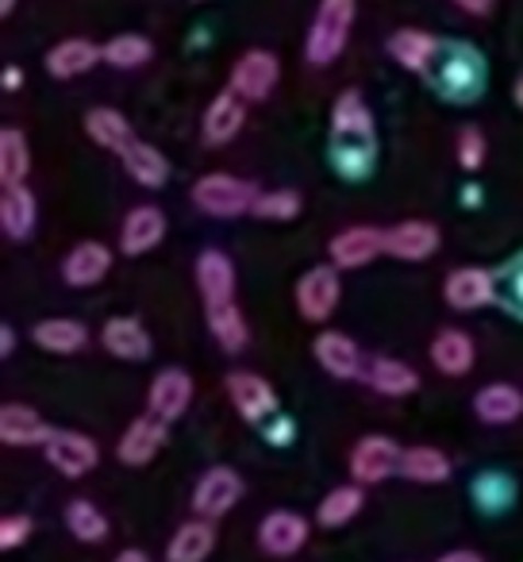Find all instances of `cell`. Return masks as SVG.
Here are the masks:
<instances>
[{"mask_svg": "<svg viewBox=\"0 0 523 562\" xmlns=\"http://www.w3.org/2000/svg\"><path fill=\"white\" fill-rule=\"evenodd\" d=\"M208 331L227 355L247 351V344H250V328H247V321H242V313H239V305H235V301H231V305L208 308Z\"/></svg>", "mask_w": 523, "mask_h": 562, "instance_id": "cell-37", "label": "cell"}, {"mask_svg": "<svg viewBox=\"0 0 523 562\" xmlns=\"http://www.w3.org/2000/svg\"><path fill=\"white\" fill-rule=\"evenodd\" d=\"M12 9H16V0H0V16H12Z\"/></svg>", "mask_w": 523, "mask_h": 562, "instance_id": "cell-52", "label": "cell"}, {"mask_svg": "<svg viewBox=\"0 0 523 562\" xmlns=\"http://www.w3.org/2000/svg\"><path fill=\"white\" fill-rule=\"evenodd\" d=\"M32 173V150H27V135L20 127H4L0 132V186H24Z\"/></svg>", "mask_w": 523, "mask_h": 562, "instance_id": "cell-36", "label": "cell"}, {"mask_svg": "<svg viewBox=\"0 0 523 562\" xmlns=\"http://www.w3.org/2000/svg\"><path fill=\"white\" fill-rule=\"evenodd\" d=\"M500 297L497 273L485 266H458L451 278L443 281V301L458 313H477V308L492 305Z\"/></svg>", "mask_w": 523, "mask_h": 562, "instance_id": "cell-8", "label": "cell"}, {"mask_svg": "<svg viewBox=\"0 0 523 562\" xmlns=\"http://www.w3.org/2000/svg\"><path fill=\"white\" fill-rule=\"evenodd\" d=\"M474 413L481 424H492V428H504V424H515L523 416V390L508 382H492L481 385L474 393Z\"/></svg>", "mask_w": 523, "mask_h": 562, "instance_id": "cell-26", "label": "cell"}, {"mask_svg": "<svg viewBox=\"0 0 523 562\" xmlns=\"http://www.w3.org/2000/svg\"><path fill=\"white\" fill-rule=\"evenodd\" d=\"M189 405H193V378L178 367L158 370L155 382H150V390H147V413H155L158 420L173 424L189 413Z\"/></svg>", "mask_w": 523, "mask_h": 562, "instance_id": "cell-13", "label": "cell"}, {"mask_svg": "<svg viewBox=\"0 0 523 562\" xmlns=\"http://www.w3.org/2000/svg\"><path fill=\"white\" fill-rule=\"evenodd\" d=\"M312 355L331 378H339V382H359V378H366L362 351L346 331H331V328L320 331V336L312 339Z\"/></svg>", "mask_w": 523, "mask_h": 562, "instance_id": "cell-15", "label": "cell"}, {"mask_svg": "<svg viewBox=\"0 0 523 562\" xmlns=\"http://www.w3.org/2000/svg\"><path fill=\"white\" fill-rule=\"evenodd\" d=\"M515 104L523 109V74H520V81H515Z\"/></svg>", "mask_w": 523, "mask_h": 562, "instance_id": "cell-53", "label": "cell"}, {"mask_svg": "<svg viewBox=\"0 0 523 562\" xmlns=\"http://www.w3.org/2000/svg\"><path fill=\"white\" fill-rule=\"evenodd\" d=\"M400 474V447L389 436H362L351 451V477L359 485H377Z\"/></svg>", "mask_w": 523, "mask_h": 562, "instance_id": "cell-10", "label": "cell"}, {"mask_svg": "<svg viewBox=\"0 0 523 562\" xmlns=\"http://www.w3.org/2000/svg\"><path fill=\"white\" fill-rule=\"evenodd\" d=\"M112 562H150V554L139 551V547H124V551H120Z\"/></svg>", "mask_w": 523, "mask_h": 562, "instance_id": "cell-50", "label": "cell"}, {"mask_svg": "<svg viewBox=\"0 0 523 562\" xmlns=\"http://www.w3.org/2000/svg\"><path fill=\"white\" fill-rule=\"evenodd\" d=\"M32 339L35 347H43L50 355H78L89 344V328L81 321H70V316H50V321L35 324Z\"/></svg>", "mask_w": 523, "mask_h": 562, "instance_id": "cell-32", "label": "cell"}, {"mask_svg": "<svg viewBox=\"0 0 523 562\" xmlns=\"http://www.w3.org/2000/svg\"><path fill=\"white\" fill-rule=\"evenodd\" d=\"M362 505H366V485H359V482L336 485V490H328V497L316 505V524H320V528H343V524H351L354 516L362 513Z\"/></svg>", "mask_w": 523, "mask_h": 562, "instance_id": "cell-34", "label": "cell"}, {"mask_svg": "<svg viewBox=\"0 0 523 562\" xmlns=\"http://www.w3.org/2000/svg\"><path fill=\"white\" fill-rule=\"evenodd\" d=\"M428 355H431V367H435L439 374H446V378L469 374V370H474V362H477L474 339H469L462 328H443V331H439V336L431 339Z\"/></svg>", "mask_w": 523, "mask_h": 562, "instance_id": "cell-23", "label": "cell"}, {"mask_svg": "<svg viewBox=\"0 0 523 562\" xmlns=\"http://www.w3.org/2000/svg\"><path fill=\"white\" fill-rule=\"evenodd\" d=\"M47 462L58 470L62 477H86L96 470V462H101V447H96L93 436H86V431H70V428H55L47 439Z\"/></svg>", "mask_w": 523, "mask_h": 562, "instance_id": "cell-7", "label": "cell"}, {"mask_svg": "<svg viewBox=\"0 0 523 562\" xmlns=\"http://www.w3.org/2000/svg\"><path fill=\"white\" fill-rule=\"evenodd\" d=\"M277 78H282V66H277V58L270 50H247L231 70V89L247 104H258L274 93Z\"/></svg>", "mask_w": 523, "mask_h": 562, "instance_id": "cell-12", "label": "cell"}, {"mask_svg": "<svg viewBox=\"0 0 523 562\" xmlns=\"http://www.w3.org/2000/svg\"><path fill=\"white\" fill-rule=\"evenodd\" d=\"M247 493V482L235 467H208L201 474V482L193 485V513L208 516V520H219L227 516Z\"/></svg>", "mask_w": 523, "mask_h": 562, "instance_id": "cell-6", "label": "cell"}, {"mask_svg": "<svg viewBox=\"0 0 523 562\" xmlns=\"http://www.w3.org/2000/svg\"><path fill=\"white\" fill-rule=\"evenodd\" d=\"M112 270V250L96 239H86L62 258V281L73 290H93L109 278Z\"/></svg>", "mask_w": 523, "mask_h": 562, "instance_id": "cell-21", "label": "cell"}, {"mask_svg": "<svg viewBox=\"0 0 523 562\" xmlns=\"http://www.w3.org/2000/svg\"><path fill=\"white\" fill-rule=\"evenodd\" d=\"M50 431L55 428L32 405L9 401V405L0 408V439H4V447H47Z\"/></svg>", "mask_w": 523, "mask_h": 562, "instance_id": "cell-22", "label": "cell"}, {"mask_svg": "<svg viewBox=\"0 0 523 562\" xmlns=\"http://www.w3.org/2000/svg\"><path fill=\"white\" fill-rule=\"evenodd\" d=\"M162 239H166V212L158 209V204H139V209L127 212L124 224H120V250L132 258L155 250Z\"/></svg>", "mask_w": 523, "mask_h": 562, "instance_id": "cell-20", "label": "cell"}, {"mask_svg": "<svg viewBox=\"0 0 523 562\" xmlns=\"http://www.w3.org/2000/svg\"><path fill=\"white\" fill-rule=\"evenodd\" d=\"M12 351H16V331H12V324H4L0 328V359H9Z\"/></svg>", "mask_w": 523, "mask_h": 562, "instance_id": "cell-48", "label": "cell"}, {"mask_svg": "<svg viewBox=\"0 0 523 562\" xmlns=\"http://www.w3.org/2000/svg\"><path fill=\"white\" fill-rule=\"evenodd\" d=\"M400 477L420 485H439L451 477V459L439 447H408V451H400Z\"/></svg>", "mask_w": 523, "mask_h": 562, "instance_id": "cell-35", "label": "cell"}, {"mask_svg": "<svg viewBox=\"0 0 523 562\" xmlns=\"http://www.w3.org/2000/svg\"><path fill=\"white\" fill-rule=\"evenodd\" d=\"M124 170L132 173V181H139L143 189H162L170 181V158L155 147V143H143L135 139L132 147L120 155Z\"/></svg>", "mask_w": 523, "mask_h": 562, "instance_id": "cell-30", "label": "cell"}, {"mask_svg": "<svg viewBox=\"0 0 523 562\" xmlns=\"http://www.w3.org/2000/svg\"><path fill=\"white\" fill-rule=\"evenodd\" d=\"M96 63H104V47L89 40H62L58 47L47 50V74L58 81H70V78H81L89 74Z\"/></svg>", "mask_w": 523, "mask_h": 562, "instance_id": "cell-28", "label": "cell"}, {"mask_svg": "<svg viewBox=\"0 0 523 562\" xmlns=\"http://www.w3.org/2000/svg\"><path fill=\"white\" fill-rule=\"evenodd\" d=\"M35 224H39V204L27 186H9L0 196V227L9 239H32Z\"/></svg>", "mask_w": 523, "mask_h": 562, "instance_id": "cell-29", "label": "cell"}, {"mask_svg": "<svg viewBox=\"0 0 523 562\" xmlns=\"http://www.w3.org/2000/svg\"><path fill=\"white\" fill-rule=\"evenodd\" d=\"M377 255H385V232L374 224L343 227V232L328 243V258L336 270H362V266H369Z\"/></svg>", "mask_w": 523, "mask_h": 562, "instance_id": "cell-11", "label": "cell"}, {"mask_svg": "<svg viewBox=\"0 0 523 562\" xmlns=\"http://www.w3.org/2000/svg\"><path fill=\"white\" fill-rule=\"evenodd\" d=\"M305 209V196L297 189H270V193H258L254 216L258 220H297Z\"/></svg>", "mask_w": 523, "mask_h": 562, "instance_id": "cell-41", "label": "cell"}, {"mask_svg": "<svg viewBox=\"0 0 523 562\" xmlns=\"http://www.w3.org/2000/svg\"><path fill=\"white\" fill-rule=\"evenodd\" d=\"M339 297H343V281H339V270L331 262L305 270L297 281V290H293L300 321L308 324H328L339 308Z\"/></svg>", "mask_w": 523, "mask_h": 562, "instance_id": "cell-5", "label": "cell"}, {"mask_svg": "<svg viewBox=\"0 0 523 562\" xmlns=\"http://www.w3.org/2000/svg\"><path fill=\"white\" fill-rule=\"evenodd\" d=\"M262 189L247 178H235V173H204L201 181H193V204L208 216L235 220L254 212V201Z\"/></svg>", "mask_w": 523, "mask_h": 562, "instance_id": "cell-4", "label": "cell"}, {"mask_svg": "<svg viewBox=\"0 0 523 562\" xmlns=\"http://www.w3.org/2000/svg\"><path fill=\"white\" fill-rule=\"evenodd\" d=\"M86 135L96 143V147L112 150V155H124V150L135 143L132 124H127V116L116 109H89L86 112Z\"/></svg>", "mask_w": 523, "mask_h": 562, "instance_id": "cell-33", "label": "cell"}, {"mask_svg": "<svg viewBox=\"0 0 523 562\" xmlns=\"http://www.w3.org/2000/svg\"><path fill=\"white\" fill-rule=\"evenodd\" d=\"M227 397H231L235 413L247 424H266L270 416H277V393L254 370H235L227 374Z\"/></svg>", "mask_w": 523, "mask_h": 562, "instance_id": "cell-9", "label": "cell"}, {"mask_svg": "<svg viewBox=\"0 0 523 562\" xmlns=\"http://www.w3.org/2000/svg\"><path fill=\"white\" fill-rule=\"evenodd\" d=\"M196 290H201L204 308L231 305L235 301V262L224 250L208 247L196 255Z\"/></svg>", "mask_w": 523, "mask_h": 562, "instance_id": "cell-18", "label": "cell"}, {"mask_svg": "<svg viewBox=\"0 0 523 562\" xmlns=\"http://www.w3.org/2000/svg\"><path fill=\"white\" fill-rule=\"evenodd\" d=\"M469 493H474L477 508L481 513H504V508L515 505V477H508L504 470H485V474L474 477V485H469Z\"/></svg>", "mask_w": 523, "mask_h": 562, "instance_id": "cell-38", "label": "cell"}, {"mask_svg": "<svg viewBox=\"0 0 523 562\" xmlns=\"http://www.w3.org/2000/svg\"><path fill=\"white\" fill-rule=\"evenodd\" d=\"M35 531V520L27 513H9L0 520V551H16L32 539Z\"/></svg>", "mask_w": 523, "mask_h": 562, "instance_id": "cell-43", "label": "cell"}, {"mask_svg": "<svg viewBox=\"0 0 523 562\" xmlns=\"http://www.w3.org/2000/svg\"><path fill=\"white\" fill-rule=\"evenodd\" d=\"M328 155L339 178L362 181L374 173L377 162V127L374 112L362 101L359 89H346L331 104V135H328Z\"/></svg>", "mask_w": 523, "mask_h": 562, "instance_id": "cell-1", "label": "cell"}, {"mask_svg": "<svg viewBox=\"0 0 523 562\" xmlns=\"http://www.w3.org/2000/svg\"><path fill=\"white\" fill-rule=\"evenodd\" d=\"M458 166L466 173H477L485 166V158H489V143H485L481 127H462L458 132Z\"/></svg>", "mask_w": 523, "mask_h": 562, "instance_id": "cell-42", "label": "cell"}, {"mask_svg": "<svg viewBox=\"0 0 523 562\" xmlns=\"http://www.w3.org/2000/svg\"><path fill=\"white\" fill-rule=\"evenodd\" d=\"M439 243H443V235L431 220H400L385 232V255L397 262H423L435 255Z\"/></svg>", "mask_w": 523, "mask_h": 562, "instance_id": "cell-16", "label": "cell"}, {"mask_svg": "<svg viewBox=\"0 0 523 562\" xmlns=\"http://www.w3.org/2000/svg\"><path fill=\"white\" fill-rule=\"evenodd\" d=\"M308 520L300 513H289V508H277V513L262 516L258 524V547L274 559H289V554L305 551L308 543Z\"/></svg>", "mask_w": 523, "mask_h": 562, "instance_id": "cell-14", "label": "cell"}, {"mask_svg": "<svg viewBox=\"0 0 523 562\" xmlns=\"http://www.w3.org/2000/svg\"><path fill=\"white\" fill-rule=\"evenodd\" d=\"M462 12H469V16H485V12L492 9V0H454Z\"/></svg>", "mask_w": 523, "mask_h": 562, "instance_id": "cell-49", "label": "cell"}, {"mask_svg": "<svg viewBox=\"0 0 523 562\" xmlns=\"http://www.w3.org/2000/svg\"><path fill=\"white\" fill-rule=\"evenodd\" d=\"M462 201H466L469 209H474V204L481 201V189H477V186H466V189H462Z\"/></svg>", "mask_w": 523, "mask_h": 562, "instance_id": "cell-51", "label": "cell"}, {"mask_svg": "<svg viewBox=\"0 0 523 562\" xmlns=\"http://www.w3.org/2000/svg\"><path fill=\"white\" fill-rule=\"evenodd\" d=\"M439 50H443V43H439L431 32H420V27H400V32L389 35L393 63L405 66V70H412V74H431Z\"/></svg>", "mask_w": 523, "mask_h": 562, "instance_id": "cell-24", "label": "cell"}, {"mask_svg": "<svg viewBox=\"0 0 523 562\" xmlns=\"http://www.w3.org/2000/svg\"><path fill=\"white\" fill-rule=\"evenodd\" d=\"M166 431H170V424L158 420L155 413L139 416V420L127 424L124 436H120L116 459L124 462V467H147V462L166 447Z\"/></svg>", "mask_w": 523, "mask_h": 562, "instance_id": "cell-19", "label": "cell"}, {"mask_svg": "<svg viewBox=\"0 0 523 562\" xmlns=\"http://www.w3.org/2000/svg\"><path fill=\"white\" fill-rule=\"evenodd\" d=\"M20 86H24V70H20V66H4V74H0V89H4V93H16Z\"/></svg>", "mask_w": 523, "mask_h": 562, "instance_id": "cell-46", "label": "cell"}, {"mask_svg": "<svg viewBox=\"0 0 523 562\" xmlns=\"http://www.w3.org/2000/svg\"><path fill=\"white\" fill-rule=\"evenodd\" d=\"M435 562H485L477 551H469V547H458V551H446V554H439Z\"/></svg>", "mask_w": 523, "mask_h": 562, "instance_id": "cell-47", "label": "cell"}, {"mask_svg": "<svg viewBox=\"0 0 523 562\" xmlns=\"http://www.w3.org/2000/svg\"><path fill=\"white\" fill-rule=\"evenodd\" d=\"M242 124H247V101L235 89H224L219 97H212L208 112L201 120L204 147H227L242 132Z\"/></svg>", "mask_w": 523, "mask_h": 562, "instance_id": "cell-17", "label": "cell"}, {"mask_svg": "<svg viewBox=\"0 0 523 562\" xmlns=\"http://www.w3.org/2000/svg\"><path fill=\"white\" fill-rule=\"evenodd\" d=\"M66 528H70V536H78L81 543H104L109 531H112V524H109V516L93 505V501L73 497L70 505H66Z\"/></svg>", "mask_w": 523, "mask_h": 562, "instance_id": "cell-39", "label": "cell"}, {"mask_svg": "<svg viewBox=\"0 0 523 562\" xmlns=\"http://www.w3.org/2000/svg\"><path fill=\"white\" fill-rule=\"evenodd\" d=\"M262 431H266V439H270L274 447H289V443H293V436H297V424H293L289 416L277 413V416H270V420L262 424Z\"/></svg>", "mask_w": 523, "mask_h": 562, "instance_id": "cell-45", "label": "cell"}, {"mask_svg": "<svg viewBox=\"0 0 523 562\" xmlns=\"http://www.w3.org/2000/svg\"><path fill=\"white\" fill-rule=\"evenodd\" d=\"M354 12H359V0H320V9H316V20H312V27H308V40H305L308 63L331 66L339 55H343L346 40H351Z\"/></svg>", "mask_w": 523, "mask_h": 562, "instance_id": "cell-2", "label": "cell"}, {"mask_svg": "<svg viewBox=\"0 0 523 562\" xmlns=\"http://www.w3.org/2000/svg\"><path fill=\"white\" fill-rule=\"evenodd\" d=\"M101 344L112 359H124V362H143L150 359V336L139 321L132 316H112L109 324L101 328Z\"/></svg>", "mask_w": 523, "mask_h": 562, "instance_id": "cell-27", "label": "cell"}, {"mask_svg": "<svg viewBox=\"0 0 523 562\" xmlns=\"http://www.w3.org/2000/svg\"><path fill=\"white\" fill-rule=\"evenodd\" d=\"M362 382L382 397H408V393L420 390V374L400 359H369Z\"/></svg>", "mask_w": 523, "mask_h": 562, "instance_id": "cell-31", "label": "cell"}, {"mask_svg": "<svg viewBox=\"0 0 523 562\" xmlns=\"http://www.w3.org/2000/svg\"><path fill=\"white\" fill-rule=\"evenodd\" d=\"M212 551H216V520L193 516L166 543V562H204Z\"/></svg>", "mask_w": 523, "mask_h": 562, "instance_id": "cell-25", "label": "cell"}, {"mask_svg": "<svg viewBox=\"0 0 523 562\" xmlns=\"http://www.w3.org/2000/svg\"><path fill=\"white\" fill-rule=\"evenodd\" d=\"M428 78L443 97H451V101H458V104H469V101H477L485 89V63L477 58L474 47L454 43V47L439 50Z\"/></svg>", "mask_w": 523, "mask_h": 562, "instance_id": "cell-3", "label": "cell"}, {"mask_svg": "<svg viewBox=\"0 0 523 562\" xmlns=\"http://www.w3.org/2000/svg\"><path fill=\"white\" fill-rule=\"evenodd\" d=\"M155 47L143 35H116L112 43H104V63L116 66V70H135V66H147Z\"/></svg>", "mask_w": 523, "mask_h": 562, "instance_id": "cell-40", "label": "cell"}, {"mask_svg": "<svg viewBox=\"0 0 523 562\" xmlns=\"http://www.w3.org/2000/svg\"><path fill=\"white\" fill-rule=\"evenodd\" d=\"M500 293H504L508 308H512L515 316H523V258H515V262L508 266V285Z\"/></svg>", "mask_w": 523, "mask_h": 562, "instance_id": "cell-44", "label": "cell"}]
</instances>
